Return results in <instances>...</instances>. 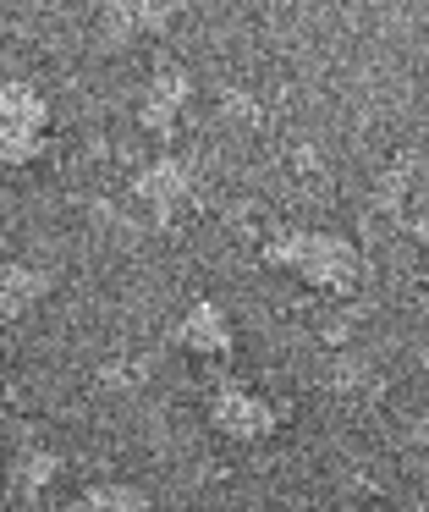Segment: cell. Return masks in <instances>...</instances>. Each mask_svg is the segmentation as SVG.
I'll return each instance as SVG.
<instances>
[{
  "instance_id": "4fadbf2b",
  "label": "cell",
  "mask_w": 429,
  "mask_h": 512,
  "mask_svg": "<svg viewBox=\"0 0 429 512\" xmlns=\"http://www.w3.org/2000/svg\"><path fill=\"white\" fill-rule=\"evenodd\" d=\"M418 243L429 248V215H424V221H418Z\"/></svg>"
},
{
  "instance_id": "5b68a950",
  "label": "cell",
  "mask_w": 429,
  "mask_h": 512,
  "mask_svg": "<svg viewBox=\"0 0 429 512\" xmlns=\"http://www.w3.org/2000/svg\"><path fill=\"white\" fill-rule=\"evenodd\" d=\"M132 193H138V199L149 204L154 215H176L182 204H193V193H198V171L187 166L182 155H160L154 166H143V171H138Z\"/></svg>"
},
{
  "instance_id": "5bb4252c",
  "label": "cell",
  "mask_w": 429,
  "mask_h": 512,
  "mask_svg": "<svg viewBox=\"0 0 429 512\" xmlns=\"http://www.w3.org/2000/svg\"><path fill=\"white\" fill-rule=\"evenodd\" d=\"M0 347H6V325H0Z\"/></svg>"
},
{
  "instance_id": "7c38bea8",
  "label": "cell",
  "mask_w": 429,
  "mask_h": 512,
  "mask_svg": "<svg viewBox=\"0 0 429 512\" xmlns=\"http://www.w3.org/2000/svg\"><path fill=\"white\" fill-rule=\"evenodd\" d=\"M413 441H418V446H429V402H424V413L413 419Z\"/></svg>"
},
{
  "instance_id": "30bf717a",
  "label": "cell",
  "mask_w": 429,
  "mask_h": 512,
  "mask_svg": "<svg viewBox=\"0 0 429 512\" xmlns=\"http://www.w3.org/2000/svg\"><path fill=\"white\" fill-rule=\"evenodd\" d=\"M83 512H154L149 496L138 485H121V479H105L83 496Z\"/></svg>"
},
{
  "instance_id": "ba28073f",
  "label": "cell",
  "mask_w": 429,
  "mask_h": 512,
  "mask_svg": "<svg viewBox=\"0 0 429 512\" xmlns=\"http://www.w3.org/2000/svg\"><path fill=\"white\" fill-rule=\"evenodd\" d=\"M0 122L44 133V122H50V105H44V94L33 89L28 78H6V83H0Z\"/></svg>"
},
{
  "instance_id": "3957f363",
  "label": "cell",
  "mask_w": 429,
  "mask_h": 512,
  "mask_svg": "<svg viewBox=\"0 0 429 512\" xmlns=\"http://www.w3.org/2000/svg\"><path fill=\"white\" fill-rule=\"evenodd\" d=\"M187 94H193L187 72L176 67V61H160V67L149 72V89H143V105H138L143 133H149V138H171L176 122H182V111H187Z\"/></svg>"
},
{
  "instance_id": "6da1fadb",
  "label": "cell",
  "mask_w": 429,
  "mask_h": 512,
  "mask_svg": "<svg viewBox=\"0 0 429 512\" xmlns=\"http://www.w3.org/2000/svg\"><path fill=\"white\" fill-rule=\"evenodd\" d=\"M264 259L275 270H292L297 281H308L319 292H352L363 281V254L341 232H314V226L308 232H275L264 243Z\"/></svg>"
},
{
  "instance_id": "277c9868",
  "label": "cell",
  "mask_w": 429,
  "mask_h": 512,
  "mask_svg": "<svg viewBox=\"0 0 429 512\" xmlns=\"http://www.w3.org/2000/svg\"><path fill=\"white\" fill-rule=\"evenodd\" d=\"M171 347H182V353H193V358H231L237 331H231V320H226L220 303L198 298L193 309L171 325Z\"/></svg>"
},
{
  "instance_id": "7a4b0ae2",
  "label": "cell",
  "mask_w": 429,
  "mask_h": 512,
  "mask_svg": "<svg viewBox=\"0 0 429 512\" xmlns=\"http://www.w3.org/2000/svg\"><path fill=\"white\" fill-rule=\"evenodd\" d=\"M209 430L226 435V441L237 446H253V441H270L275 424H281V413H275V402L264 397V391L242 386V380H226V386H215V397H209Z\"/></svg>"
},
{
  "instance_id": "52a82bcc",
  "label": "cell",
  "mask_w": 429,
  "mask_h": 512,
  "mask_svg": "<svg viewBox=\"0 0 429 512\" xmlns=\"http://www.w3.org/2000/svg\"><path fill=\"white\" fill-rule=\"evenodd\" d=\"M171 12H176V6H154V0H127V6H105V17H99V23H105V34H110V39H121V45H127V39L165 34V28H171Z\"/></svg>"
},
{
  "instance_id": "8992f818",
  "label": "cell",
  "mask_w": 429,
  "mask_h": 512,
  "mask_svg": "<svg viewBox=\"0 0 429 512\" xmlns=\"http://www.w3.org/2000/svg\"><path fill=\"white\" fill-rule=\"evenodd\" d=\"M50 292V276H44L39 265H22V259H6L0 265V325L22 320V314L33 309V303Z\"/></svg>"
},
{
  "instance_id": "8fae6325",
  "label": "cell",
  "mask_w": 429,
  "mask_h": 512,
  "mask_svg": "<svg viewBox=\"0 0 429 512\" xmlns=\"http://www.w3.org/2000/svg\"><path fill=\"white\" fill-rule=\"evenodd\" d=\"M39 149H44V133L0 122V166H28V160H39Z\"/></svg>"
},
{
  "instance_id": "9c48e42d",
  "label": "cell",
  "mask_w": 429,
  "mask_h": 512,
  "mask_svg": "<svg viewBox=\"0 0 429 512\" xmlns=\"http://www.w3.org/2000/svg\"><path fill=\"white\" fill-rule=\"evenodd\" d=\"M55 474H61V457L44 452V446H28V452H17V463H11V490H17V496H39Z\"/></svg>"
}]
</instances>
